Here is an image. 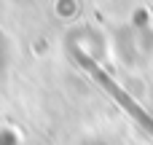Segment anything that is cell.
I'll list each match as a JSON object with an SVG mask.
<instances>
[{
  "instance_id": "obj_1",
  "label": "cell",
  "mask_w": 153,
  "mask_h": 145,
  "mask_svg": "<svg viewBox=\"0 0 153 145\" xmlns=\"http://www.w3.org/2000/svg\"><path fill=\"white\" fill-rule=\"evenodd\" d=\"M83 67H89V70H91V75H94V81H100V83H102V86H105V89L116 97V102H121V105H124V108H126V110H129V113H132V116H134V118H137V121H140V124H143V126L153 135V118L143 110V108H137V105L132 102V97H126L118 86H113V81H108V75H105V73H100V70H94L89 62H83Z\"/></svg>"
}]
</instances>
